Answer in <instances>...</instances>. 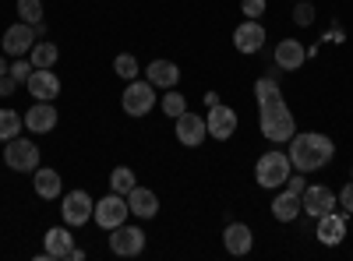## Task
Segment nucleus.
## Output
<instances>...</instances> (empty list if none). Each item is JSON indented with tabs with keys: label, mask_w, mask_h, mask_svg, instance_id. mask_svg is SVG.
Instances as JSON below:
<instances>
[{
	"label": "nucleus",
	"mask_w": 353,
	"mask_h": 261,
	"mask_svg": "<svg viewBox=\"0 0 353 261\" xmlns=\"http://www.w3.org/2000/svg\"><path fill=\"white\" fill-rule=\"evenodd\" d=\"M332 159H336V141H332L329 134L304 131V134H293V138H290V163L297 166L301 173L325 169Z\"/></svg>",
	"instance_id": "nucleus-1"
},
{
	"label": "nucleus",
	"mask_w": 353,
	"mask_h": 261,
	"mask_svg": "<svg viewBox=\"0 0 353 261\" xmlns=\"http://www.w3.org/2000/svg\"><path fill=\"white\" fill-rule=\"evenodd\" d=\"M258 127L272 145H283V141H290L293 134H297V121H293V109L286 106L283 96H272V99L258 103Z\"/></svg>",
	"instance_id": "nucleus-2"
},
{
	"label": "nucleus",
	"mask_w": 353,
	"mask_h": 261,
	"mask_svg": "<svg viewBox=\"0 0 353 261\" xmlns=\"http://www.w3.org/2000/svg\"><path fill=\"white\" fill-rule=\"evenodd\" d=\"M286 177H290V156L286 152H261V159L254 163V180H258V187H265V191H276V187H283L286 184Z\"/></svg>",
	"instance_id": "nucleus-3"
},
{
	"label": "nucleus",
	"mask_w": 353,
	"mask_h": 261,
	"mask_svg": "<svg viewBox=\"0 0 353 261\" xmlns=\"http://www.w3.org/2000/svg\"><path fill=\"white\" fill-rule=\"evenodd\" d=\"M156 99H159L156 85L149 78H134V81H128V89L121 96V106H124L128 117H149V113L156 109Z\"/></svg>",
	"instance_id": "nucleus-4"
},
{
	"label": "nucleus",
	"mask_w": 353,
	"mask_h": 261,
	"mask_svg": "<svg viewBox=\"0 0 353 261\" xmlns=\"http://www.w3.org/2000/svg\"><path fill=\"white\" fill-rule=\"evenodd\" d=\"M4 163L14 173H36L39 169V145L32 138H11L4 141Z\"/></svg>",
	"instance_id": "nucleus-5"
},
{
	"label": "nucleus",
	"mask_w": 353,
	"mask_h": 261,
	"mask_svg": "<svg viewBox=\"0 0 353 261\" xmlns=\"http://www.w3.org/2000/svg\"><path fill=\"white\" fill-rule=\"evenodd\" d=\"M128 216H131V209H128V198L124 194H106V198H99L96 201V209H92V219H96V226L99 229H117V226H124L128 222Z\"/></svg>",
	"instance_id": "nucleus-6"
},
{
	"label": "nucleus",
	"mask_w": 353,
	"mask_h": 261,
	"mask_svg": "<svg viewBox=\"0 0 353 261\" xmlns=\"http://www.w3.org/2000/svg\"><path fill=\"white\" fill-rule=\"evenodd\" d=\"M301 209H304V216L321 219V216H329L332 209H339V198H336V191L325 187V184H307L304 194H301Z\"/></svg>",
	"instance_id": "nucleus-7"
},
{
	"label": "nucleus",
	"mask_w": 353,
	"mask_h": 261,
	"mask_svg": "<svg viewBox=\"0 0 353 261\" xmlns=\"http://www.w3.org/2000/svg\"><path fill=\"white\" fill-rule=\"evenodd\" d=\"M110 251L117 258H138L145 251V229L141 226H117L110 229Z\"/></svg>",
	"instance_id": "nucleus-8"
},
{
	"label": "nucleus",
	"mask_w": 353,
	"mask_h": 261,
	"mask_svg": "<svg viewBox=\"0 0 353 261\" xmlns=\"http://www.w3.org/2000/svg\"><path fill=\"white\" fill-rule=\"evenodd\" d=\"M74 251V233H71V226H53L43 233V261H68Z\"/></svg>",
	"instance_id": "nucleus-9"
},
{
	"label": "nucleus",
	"mask_w": 353,
	"mask_h": 261,
	"mask_svg": "<svg viewBox=\"0 0 353 261\" xmlns=\"http://www.w3.org/2000/svg\"><path fill=\"white\" fill-rule=\"evenodd\" d=\"M92 209H96V201H92V194H88V191H68L64 194V205H61V216L74 229V226H85L88 219H92Z\"/></svg>",
	"instance_id": "nucleus-10"
},
{
	"label": "nucleus",
	"mask_w": 353,
	"mask_h": 261,
	"mask_svg": "<svg viewBox=\"0 0 353 261\" xmlns=\"http://www.w3.org/2000/svg\"><path fill=\"white\" fill-rule=\"evenodd\" d=\"M25 89H28V96L39 99V103H53L57 96H61V78H57L53 67H36L32 74H28Z\"/></svg>",
	"instance_id": "nucleus-11"
},
{
	"label": "nucleus",
	"mask_w": 353,
	"mask_h": 261,
	"mask_svg": "<svg viewBox=\"0 0 353 261\" xmlns=\"http://www.w3.org/2000/svg\"><path fill=\"white\" fill-rule=\"evenodd\" d=\"M205 127H209V138H216V141L233 138V131H237V109L223 106V103L209 106V113H205Z\"/></svg>",
	"instance_id": "nucleus-12"
},
{
	"label": "nucleus",
	"mask_w": 353,
	"mask_h": 261,
	"mask_svg": "<svg viewBox=\"0 0 353 261\" xmlns=\"http://www.w3.org/2000/svg\"><path fill=\"white\" fill-rule=\"evenodd\" d=\"M173 131H176V141H181L184 149H198V145L205 141V134H209L205 117H198V113H191V109H184L181 117L173 121Z\"/></svg>",
	"instance_id": "nucleus-13"
},
{
	"label": "nucleus",
	"mask_w": 353,
	"mask_h": 261,
	"mask_svg": "<svg viewBox=\"0 0 353 261\" xmlns=\"http://www.w3.org/2000/svg\"><path fill=\"white\" fill-rule=\"evenodd\" d=\"M265 25L261 21H254V18H248V21H241L237 28H233V46H237V53H244V56H251V53H258L261 46H265Z\"/></svg>",
	"instance_id": "nucleus-14"
},
{
	"label": "nucleus",
	"mask_w": 353,
	"mask_h": 261,
	"mask_svg": "<svg viewBox=\"0 0 353 261\" xmlns=\"http://www.w3.org/2000/svg\"><path fill=\"white\" fill-rule=\"evenodd\" d=\"M272 61L279 71H301L304 61H307V46L301 39H279L276 50H272Z\"/></svg>",
	"instance_id": "nucleus-15"
},
{
	"label": "nucleus",
	"mask_w": 353,
	"mask_h": 261,
	"mask_svg": "<svg viewBox=\"0 0 353 261\" xmlns=\"http://www.w3.org/2000/svg\"><path fill=\"white\" fill-rule=\"evenodd\" d=\"M314 222H318V226H314L318 244L336 247V244H343V240H346V216H343L339 209H332L329 216H321V219H314Z\"/></svg>",
	"instance_id": "nucleus-16"
},
{
	"label": "nucleus",
	"mask_w": 353,
	"mask_h": 261,
	"mask_svg": "<svg viewBox=\"0 0 353 261\" xmlns=\"http://www.w3.org/2000/svg\"><path fill=\"white\" fill-rule=\"evenodd\" d=\"M36 46V25H25V21H18V25H11L8 32H4V53L11 56H28V50Z\"/></svg>",
	"instance_id": "nucleus-17"
},
{
	"label": "nucleus",
	"mask_w": 353,
	"mask_h": 261,
	"mask_svg": "<svg viewBox=\"0 0 353 261\" xmlns=\"http://www.w3.org/2000/svg\"><path fill=\"white\" fill-rule=\"evenodd\" d=\"M223 247H226L233 258L251 254V247H254L251 226H248V222H226V229H223Z\"/></svg>",
	"instance_id": "nucleus-18"
},
{
	"label": "nucleus",
	"mask_w": 353,
	"mask_h": 261,
	"mask_svg": "<svg viewBox=\"0 0 353 261\" xmlns=\"http://www.w3.org/2000/svg\"><path fill=\"white\" fill-rule=\"evenodd\" d=\"M25 117V131H32V134H50L57 127V106L53 103H32L28 106V113H21Z\"/></svg>",
	"instance_id": "nucleus-19"
},
{
	"label": "nucleus",
	"mask_w": 353,
	"mask_h": 261,
	"mask_svg": "<svg viewBox=\"0 0 353 261\" xmlns=\"http://www.w3.org/2000/svg\"><path fill=\"white\" fill-rule=\"evenodd\" d=\"M128 209H131V216H138V219H156V216H159V198H156V191L134 184L131 194H128Z\"/></svg>",
	"instance_id": "nucleus-20"
},
{
	"label": "nucleus",
	"mask_w": 353,
	"mask_h": 261,
	"mask_svg": "<svg viewBox=\"0 0 353 261\" xmlns=\"http://www.w3.org/2000/svg\"><path fill=\"white\" fill-rule=\"evenodd\" d=\"M32 187H36V194H39L43 201H57V198H61V191H64V180H61V173H57V169L39 166V169L32 173Z\"/></svg>",
	"instance_id": "nucleus-21"
},
{
	"label": "nucleus",
	"mask_w": 353,
	"mask_h": 261,
	"mask_svg": "<svg viewBox=\"0 0 353 261\" xmlns=\"http://www.w3.org/2000/svg\"><path fill=\"white\" fill-rule=\"evenodd\" d=\"M145 78H149L156 89H176L181 85V67H176L173 61H152L149 67H145Z\"/></svg>",
	"instance_id": "nucleus-22"
},
{
	"label": "nucleus",
	"mask_w": 353,
	"mask_h": 261,
	"mask_svg": "<svg viewBox=\"0 0 353 261\" xmlns=\"http://www.w3.org/2000/svg\"><path fill=\"white\" fill-rule=\"evenodd\" d=\"M297 216H304V209H301V194H293V191L276 194V201H272V219H276V222H293Z\"/></svg>",
	"instance_id": "nucleus-23"
},
{
	"label": "nucleus",
	"mask_w": 353,
	"mask_h": 261,
	"mask_svg": "<svg viewBox=\"0 0 353 261\" xmlns=\"http://www.w3.org/2000/svg\"><path fill=\"white\" fill-rule=\"evenodd\" d=\"M25 131V117L18 109H11V106H4L0 109V141H11V138H18Z\"/></svg>",
	"instance_id": "nucleus-24"
},
{
	"label": "nucleus",
	"mask_w": 353,
	"mask_h": 261,
	"mask_svg": "<svg viewBox=\"0 0 353 261\" xmlns=\"http://www.w3.org/2000/svg\"><path fill=\"white\" fill-rule=\"evenodd\" d=\"M57 56H61L57 43H36L32 50H28V61H32V67H53Z\"/></svg>",
	"instance_id": "nucleus-25"
},
{
	"label": "nucleus",
	"mask_w": 353,
	"mask_h": 261,
	"mask_svg": "<svg viewBox=\"0 0 353 261\" xmlns=\"http://www.w3.org/2000/svg\"><path fill=\"white\" fill-rule=\"evenodd\" d=\"M134 184H138V180H134V169H131V166H117V169L110 173V191H113V194H124V198H128Z\"/></svg>",
	"instance_id": "nucleus-26"
},
{
	"label": "nucleus",
	"mask_w": 353,
	"mask_h": 261,
	"mask_svg": "<svg viewBox=\"0 0 353 261\" xmlns=\"http://www.w3.org/2000/svg\"><path fill=\"white\" fill-rule=\"evenodd\" d=\"M113 71H117V78L134 81V78L141 74V64H138L134 53H117V56H113Z\"/></svg>",
	"instance_id": "nucleus-27"
},
{
	"label": "nucleus",
	"mask_w": 353,
	"mask_h": 261,
	"mask_svg": "<svg viewBox=\"0 0 353 261\" xmlns=\"http://www.w3.org/2000/svg\"><path fill=\"white\" fill-rule=\"evenodd\" d=\"M159 106H163V113H166L170 121H176L188 109V96H181L176 89H166V96H159Z\"/></svg>",
	"instance_id": "nucleus-28"
},
{
	"label": "nucleus",
	"mask_w": 353,
	"mask_h": 261,
	"mask_svg": "<svg viewBox=\"0 0 353 261\" xmlns=\"http://www.w3.org/2000/svg\"><path fill=\"white\" fill-rule=\"evenodd\" d=\"M18 18L25 25H39L43 21V0H18Z\"/></svg>",
	"instance_id": "nucleus-29"
},
{
	"label": "nucleus",
	"mask_w": 353,
	"mask_h": 261,
	"mask_svg": "<svg viewBox=\"0 0 353 261\" xmlns=\"http://www.w3.org/2000/svg\"><path fill=\"white\" fill-rule=\"evenodd\" d=\"M272 96H283V89H279V81H276L272 74H265V78H258V81H254V99H258V103H265V99H272Z\"/></svg>",
	"instance_id": "nucleus-30"
},
{
	"label": "nucleus",
	"mask_w": 353,
	"mask_h": 261,
	"mask_svg": "<svg viewBox=\"0 0 353 261\" xmlns=\"http://www.w3.org/2000/svg\"><path fill=\"white\" fill-rule=\"evenodd\" d=\"M314 18H318V11L307 4V0H297V8H293V25L307 28V25H314Z\"/></svg>",
	"instance_id": "nucleus-31"
},
{
	"label": "nucleus",
	"mask_w": 353,
	"mask_h": 261,
	"mask_svg": "<svg viewBox=\"0 0 353 261\" xmlns=\"http://www.w3.org/2000/svg\"><path fill=\"white\" fill-rule=\"evenodd\" d=\"M32 71H36V67H32V61H25V56H14V61H11V67H8V74H11L18 85H25Z\"/></svg>",
	"instance_id": "nucleus-32"
},
{
	"label": "nucleus",
	"mask_w": 353,
	"mask_h": 261,
	"mask_svg": "<svg viewBox=\"0 0 353 261\" xmlns=\"http://www.w3.org/2000/svg\"><path fill=\"white\" fill-rule=\"evenodd\" d=\"M241 11H244V18L261 21V14L269 11V0H241Z\"/></svg>",
	"instance_id": "nucleus-33"
},
{
	"label": "nucleus",
	"mask_w": 353,
	"mask_h": 261,
	"mask_svg": "<svg viewBox=\"0 0 353 261\" xmlns=\"http://www.w3.org/2000/svg\"><path fill=\"white\" fill-rule=\"evenodd\" d=\"M336 198H339V209H346V216H353V180L343 184V191Z\"/></svg>",
	"instance_id": "nucleus-34"
},
{
	"label": "nucleus",
	"mask_w": 353,
	"mask_h": 261,
	"mask_svg": "<svg viewBox=\"0 0 353 261\" xmlns=\"http://www.w3.org/2000/svg\"><path fill=\"white\" fill-rule=\"evenodd\" d=\"M286 191H293V194H304V187H307V180H304V173H290L286 177V184H283Z\"/></svg>",
	"instance_id": "nucleus-35"
},
{
	"label": "nucleus",
	"mask_w": 353,
	"mask_h": 261,
	"mask_svg": "<svg viewBox=\"0 0 353 261\" xmlns=\"http://www.w3.org/2000/svg\"><path fill=\"white\" fill-rule=\"evenodd\" d=\"M14 89H18V81H14L11 74L0 78V96H14Z\"/></svg>",
	"instance_id": "nucleus-36"
},
{
	"label": "nucleus",
	"mask_w": 353,
	"mask_h": 261,
	"mask_svg": "<svg viewBox=\"0 0 353 261\" xmlns=\"http://www.w3.org/2000/svg\"><path fill=\"white\" fill-rule=\"evenodd\" d=\"M201 99H205V106H216V103H219V96H216V92H205Z\"/></svg>",
	"instance_id": "nucleus-37"
},
{
	"label": "nucleus",
	"mask_w": 353,
	"mask_h": 261,
	"mask_svg": "<svg viewBox=\"0 0 353 261\" xmlns=\"http://www.w3.org/2000/svg\"><path fill=\"white\" fill-rule=\"evenodd\" d=\"M68 261H85V251H81V247H74V251H71V258H68Z\"/></svg>",
	"instance_id": "nucleus-38"
},
{
	"label": "nucleus",
	"mask_w": 353,
	"mask_h": 261,
	"mask_svg": "<svg viewBox=\"0 0 353 261\" xmlns=\"http://www.w3.org/2000/svg\"><path fill=\"white\" fill-rule=\"evenodd\" d=\"M8 67H11V64H8V56H0V78L8 74Z\"/></svg>",
	"instance_id": "nucleus-39"
}]
</instances>
